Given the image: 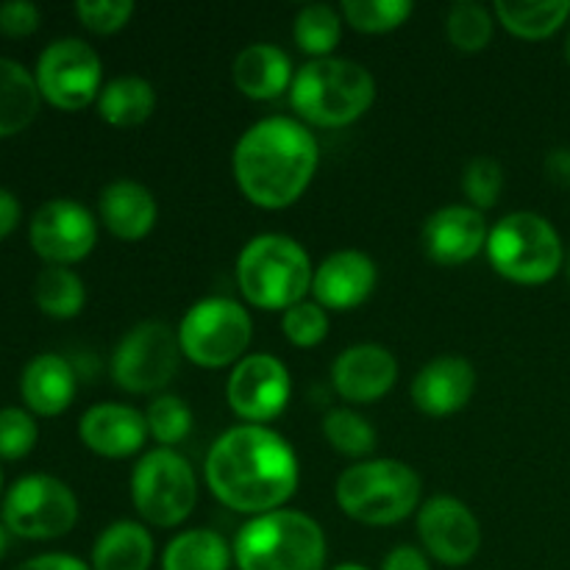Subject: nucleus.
Returning a JSON list of instances; mask_svg holds the SVG:
<instances>
[{"mask_svg":"<svg viewBox=\"0 0 570 570\" xmlns=\"http://www.w3.org/2000/svg\"><path fill=\"white\" fill-rule=\"evenodd\" d=\"M490 228L484 212L468 204L443 206L423 223L421 243L429 259L443 267H460L488 248Z\"/></svg>","mask_w":570,"mask_h":570,"instance_id":"nucleus-16","label":"nucleus"},{"mask_svg":"<svg viewBox=\"0 0 570 570\" xmlns=\"http://www.w3.org/2000/svg\"><path fill=\"white\" fill-rule=\"evenodd\" d=\"M0 521L22 540H59L78 523L72 488L50 473H28L11 482L0 501Z\"/></svg>","mask_w":570,"mask_h":570,"instance_id":"nucleus-10","label":"nucleus"},{"mask_svg":"<svg viewBox=\"0 0 570 570\" xmlns=\"http://www.w3.org/2000/svg\"><path fill=\"white\" fill-rule=\"evenodd\" d=\"M321 161L315 134L293 117H265L234 145L237 187L259 209H287L312 184Z\"/></svg>","mask_w":570,"mask_h":570,"instance_id":"nucleus-2","label":"nucleus"},{"mask_svg":"<svg viewBox=\"0 0 570 570\" xmlns=\"http://www.w3.org/2000/svg\"><path fill=\"white\" fill-rule=\"evenodd\" d=\"M289 395H293V379L287 365L273 354L243 356L226 384V399L234 415L256 426L276 421L287 410Z\"/></svg>","mask_w":570,"mask_h":570,"instance_id":"nucleus-14","label":"nucleus"},{"mask_svg":"<svg viewBox=\"0 0 570 570\" xmlns=\"http://www.w3.org/2000/svg\"><path fill=\"white\" fill-rule=\"evenodd\" d=\"M33 304L53 321H72L87 304V287L72 267L48 265L33 278Z\"/></svg>","mask_w":570,"mask_h":570,"instance_id":"nucleus-28","label":"nucleus"},{"mask_svg":"<svg viewBox=\"0 0 570 570\" xmlns=\"http://www.w3.org/2000/svg\"><path fill=\"white\" fill-rule=\"evenodd\" d=\"M566 59H568V65H570V28H568V37H566Z\"/></svg>","mask_w":570,"mask_h":570,"instance_id":"nucleus-46","label":"nucleus"},{"mask_svg":"<svg viewBox=\"0 0 570 570\" xmlns=\"http://www.w3.org/2000/svg\"><path fill=\"white\" fill-rule=\"evenodd\" d=\"M282 332L295 348H315L328 334V312L317 301H301L282 315Z\"/></svg>","mask_w":570,"mask_h":570,"instance_id":"nucleus-37","label":"nucleus"},{"mask_svg":"<svg viewBox=\"0 0 570 570\" xmlns=\"http://www.w3.org/2000/svg\"><path fill=\"white\" fill-rule=\"evenodd\" d=\"M76 17L92 33H117L134 17L131 0H78Z\"/></svg>","mask_w":570,"mask_h":570,"instance_id":"nucleus-38","label":"nucleus"},{"mask_svg":"<svg viewBox=\"0 0 570 570\" xmlns=\"http://www.w3.org/2000/svg\"><path fill=\"white\" fill-rule=\"evenodd\" d=\"M100 120L111 128H137L150 120L156 109V89L142 76H117L104 83L98 95Z\"/></svg>","mask_w":570,"mask_h":570,"instance_id":"nucleus-26","label":"nucleus"},{"mask_svg":"<svg viewBox=\"0 0 570 570\" xmlns=\"http://www.w3.org/2000/svg\"><path fill=\"white\" fill-rule=\"evenodd\" d=\"M376 100V78L360 61L326 56L295 72L289 104L301 122L317 128H345L365 117Z\"/></svg>","mask_w":570,"mask_h":570,"instance_id":"nucleus-3","label":"nucleus"},{"mask_svg":"<svg viewBox=\"0 0 570 570\" xmlns=\"http://www.w3.org/2000/svg\"><path fill=\"white\" fill-rule=\"evenodd\" d=\"M293 39L312 59H326L343 39V14L328 3H309L295 14Z\"/></svg>","mask_w":570,"mask_h":570,"instance_id":"nucleus-30","label":"nucleus"},{"mask_svg":"<svg viewBox=\"0 0 570 570\" xmlns=\"http://www.w3.org/2000/svg\"><path fill=\"white\" fill-rule=\"evenodd\" d=\"M39 95L33 70L22 61L0 56V139L26 131L39 115Z\"/></svg>","mask_w":570,"mask_h":570,"instance_id":"nucleus-25","label":"nucleus"},{"mask_svg":"<svg viewBox=\"0 0 570 570\" xmlns=\"http://www.w3.org/2000/svg\"><path fill=\"white\" fill-rule=\"evenodd\" d=\"M33 78L42 100L61 111H81L104 89V65L92 45L78 37H59L39 53Z\"/></svg>","mask_w":570,"mask_h":570,"instance_id":"nucleus-12","label":"nucleus"},{"mask_svg":"<svg viewBox=\"0 0 570 570\" xmlns=\"http://www.w3.org/2000/svg\"><path fill=\"white\" fill-rule=\"evenodd\" d=\"M495 14L476 0H456L445 14L449 42L462 53H479L493 42Z\"/></svg>","mask_w":570,"mask_h":570,"instance_id":"nucleus-31","label":"nucleus"},{"mask_svg":"<svg viewBox=\"0 0 570 570\" xmlns=\"http://www.w3.org/2000/svg\"><path fill=\"white\" fill-rule=\"evenodd\" d=\"M37 415H31L26 406H3L0 410V460H26L37 449Z\"/></svg>","mask_w":570,"mask_h":570,"instance_id":"nucleus-36","label":"nucleus"},{"mask_svg":"<svg viewBox=\"0 0 570 570\" xmlns=\"http://www.w3.org/2000/svg\"><path fill=\"white\" fill-rule=\"evenodd\" d=\"M323 438L328 440L334 451L343 456H354V460H365L376 451V432L362 417L360 412L348 410V406H337L323 415Z\"/></svg>","mask_w":570,"mask_h":570,"instance_id":"nucleus-32","label":"nucleus"},{"mask_svg":"<svg viewBox=\"0 0 570 570\" xmlns=\"http://www.w3.org/2000/svg\"><path fill=\"white\" fill-rule=\"evenodd\" d=\"M417 538L423 551L449 568L468 566L482 549V527L465 501L434 495L417 512Z\"/></svg>","mask_w":570,"mask_h":570,"instance_id":"nucleus-15","label":"nucleus"},{"mask_svg":"<svg viewBox=\"0 0 570 570\" xmlns=\"http://www.w3.org/2000/svg\"><path fill=\"white\" fill-rule=\"evenodd\" d=\"M337 504L351 521L365 527H393L417 512L423 482L401 460H362L337 479Z\"/></svg>","mask_w":570,"mask_h":570,"instance_id":"nucleus-6","label":"nucleus"},{"mask_svg":"<svg viewBox=\"0 0 570 570\" xmlns=\"http://www.w3.org/2000/svg\"><path fill=\"white\" fill-rule=\"evenodd\" d=\"M3 493H6V490H3V471H0V501H3Z\"/></svg>","mask_w":570,"mask_h":570,"instance_id":"nucleus-47","label":"nucleus"},{"mask_svg":"<svg viewBox=\"0 0 570 570\" xmlns=\"http://www.w3.org/2000/svg\"><path fill=\"white\" fill-rule=\"evenodd\" d=\"M332 570H367L365 566H356V562H343V566L332 568Z\"/></svg>","mask_w":570,"mask_h":570,"instance_id":"nucleus-45","label":"nucleus"},{"mask_svg":"<svg viewBox=\"0 0 570 570\" xmlns=\"http://www.w3.org/2000/svg\"><path fill=\"white\" fill-rule=\"evenodd\" d=\"M234 83L250 100H276L293 87V59L273 42H254L243 48L232 67Z\"/></svg>","mask_w":570,"mask_h":570,"instance_id":"nucleus-23","label":"nucleus"},{"mask_svg":"<svg viewBox=\"0 0 570 570\" xmlns=\"http://www.w3.org/2000/svg\"><path fill=\"white\" fill-rule=\"evenodd\" d=\"M9 529L3 527V521H0V562H3V557H6V551H9Z\"/></svg>","mask_w":570,"mask_h":570,"instance_id":"nucleus-44","label":"nucleus"},{"mask_svg":"<svg viewBox=\"0 0 570 570\" xmlns=\"http://www.w3.org/2000/svg\"><path fill=\"white\" fill-rule=\"evenodd\" d=\"M488 259L499 276L515 284H546L566 267V245L557 228L534 212L501 217L488 237Z\"/></svg>","mask_w":570,"mask_h":570,"instance_id":"nucleus-7","label":"nucleus"},{"mask_svg":"<svg viewBox=\"0 0 570 570\" xmlns=\"http://www.w3.org/2000/svg\"><path fill=\"white\" fill-rule=\"evenodd\" d=\"M131 501L139 518L150 527H181L198 504V479L193 465L173 449L148 451L131 473Z\"/></svg>","mask_w":570,"mask_h":570,"instance_id":"nucleus-9","label":"nucleus"},{"mask_svg":"<svg viewBox=\"0 0 570 570\" xmlns=\"http://www.w3.org/2000/svg\"><path fill=\"white\" fill-rule=\"evenodd\" d=\"M250 334H254V321L248 309L239 301L223 295L193 304L178 323L184 360L206 371L237 365L248 351Z\"/></svg>","mask_w":570,"mask_h":570,"instance_id":"nucleus-8","label":"nucleus"},{"mask_svg":"<svg viewBox=\"0 0 570 570\" xmlns=\"http://www.w3.org/2000/svg\"><path fill=\"white\" fill-rule=\"evenodd\" d=\"M312 278L309 254L287 234H256L237 256V284L256 309L287 312L306 301Z\"/></svg>","mask_w":570,"mask_h":570,"instance_id":"nucleus-4","label":"nucleus"},{"mask_svg":"<svg viewBox=\"0 0 570 570\" xmlns=\"http://www.w3.org/2000/svg\"><path fill=\"white\" fill-rule=\"evenodd\" d=\"M181 356L176 328L161 321H142L117 343L111 354V379L126 393H159L176 379Z\"/></svg>","mask_w":570,"mask_h":570,"instance_id":"nucleus-11","label":"nucleus"},{"mask_svg":"<svg viewBox=\"0 0 570 570\" xmlns=\"http://www.w3.org/2000/svg\"><path fill=\"white\" fill-rule=\"evenodd\" d=\"M78 438L92 454L106 460H128L148 443L145 412L128 404H95L78 421Z\"/></svg>","mask_w":570,"mask_h":570,"instance_id":"nucleus-20","label":"nucleus"},{"mask_svg":"<svg viewBox=\"0 0 570 570\" xmlns=\"http://www.w3.org/2000/svg\"><path fill=\"white\" fill-rule=\"evenodd\" d=\"M154 534L137 521H117L98 534L92 546V570H150Z\"/></svg>","mask_w":570,"mask_h":570,"instance_id":"nucleus-24","label":"nucleus"},{"mask_svg":"<svg viewBox=\"0 0 570 570\" xmlns=\"http://www.w3.org/2000/svg\"><path fill=\"white\" fill-rule=\"evenodd\" d=\"M415 6L410 0H343L340 14L354 31L387 33L404 26Z\"/></svg>","mask_w":570,"mask_h":570,"instance_id":"nucleus-33","label":"nucleus"},{"mask_svg":"<svg viewBox=\"0 0 570 570\" xmlns=\"http://www.w3.org/2000/svg\"><path fill=\"white\" fill-rule=\"evenodd\" d=\"M22 220V206L20 198L14 193H9L6 187H0V239L9 237Z\"/></svg>","mask_w":570,"mask_h":570,"instance_id":"nucleus-42","label":"nucleus"},{"mask_svg":"<svg viewBox=\"0 0 570 570\" xmlns=\"http://www.w3.org/2000/svg\"><path fill=\"white\" fill-rule=\"evenodd\" d=\"M98 212L106 232L115 234L117 239H126V243L145 239L159 220V206H156L154 193L134 178H117V181L106 184L100 189Z\"/></svg>","mask_w":570,"mask_h":570,"instance_id":"nucleus-22","label":"nucleus"},{"mask_svg":"<svg viewBox=\"0 0 570 570\" xmlns=\"http://www.w3.org/2000/svg\"><path fill=\"white\" fill-rule=\"evenodd\" d=\"M145 421H148V432L161 449H173V445L184 443L193 432V410L181 395L161 393L145 410Z\"/></svg>","mask_w":570,"mask_h":570,"instance_id":"nucleus-34","label":"nucleus"},{"mask_svg":"<svg viewBox=\"0 0 570 570\" xmlns=\"http://www.w3.org/2000/svg\"><path fill=\"white\" fill-rule=\"evenodd\" d=\"M379 282L376 262L354 248L334 250L315 267L312 295L326 312H348L365 304Z\"/></svg>","mask_w":570,"mask_h":570,"instance_id":"nucleus-18","label":"nucleus"},{"mask_svg":"<svg viewBox=\"0 0 570 570\" xmlns=\"http://www.w3.org/2000/svg\"><path fill=\"white\" fill-rule=\"evenodd\" d=\"M543 170L549 176V181H554L557 187L570 189V148L549 150V156L543 161Z\"/></svg>","mask_w":570,"mask_h":570,"instance_id":"nucleus-43","label":"nucleus"},{"mask_svg":"<svg viewBox=\"0 0 570 570\" xmlns=\"http://www.w3.org/2000/svg\"><path fill=\"white\" fill-rule=\"evenodd\" d=\"M28 243L48 265L70 267L83 262L98 245V220L72 198H50L28 223Z\"/></svg>","mask_w":570,"mask_h":570,"instance_id":"nucleus-13","label":"nucleus"},{"mask_svg":"<svg viewBox=\"0 0 570 570\" xmlns=\"http://www.w3.org/2000/svg\"><path fill=\"white\" fill-rule=\"evenodd\" d=\"M476 393V371L465 356L443 354L421 367L412 379V404L432 417L456 415Z\"/></svg>","mask_w":570,"mask_h":570,"instance_id":"nucleus-19","label":"nucleus"},{"mask_svg":"<svg viewBox=\"0 0 570 570\" xmlns=\"http://www.w3.org/2000/svg\"><path fill=\"white\" fill-rule=\"evenodd\" d=\"M232 549L239 570H326V534L298 510L250 518Z\"/></svg>","mask_w":570,"mask_h":570,"instance_id":"nucleus-5","label":"nucleus"},{"mask_svg":"<svg viewBox=\"0 0 570 570\" xmlns=\"http://www.w3.org/2000/svg\"><path fill=\"white\" fill-rule=\"evenodd\" d=\"M204 473L212 495L223 507L250 518L284 510L301 482L293 445L256 423L220 434L206 454Z\"/></svg>","mask_w":570,"mask_h":570,"instance_id":"nucleus-1","label":"nucleus"},{"mask_svg":"<svg viewBox=\"0 0 570 570\" xmlns=\"http://www.w3.org/2000/svg\"><path fill=\"white\" fill-rule=\"evenodd\" d=\"M566 271H568V276H570V250L566 254Z\"/></svg>","mask_w":570,"mask_h":570,"instance_id":"nucleus-48","label":"nucleus"},{"mask_svg":"<svg viewBox=\"0 0 570 570\" xmlns=\"http://www.w3.org/2000/svg\"><path fill=\"white\" fill-rule=\"evenodd\" d=\"M39 22H42V11L31 0L0 3V33H6V37H31Z\"/></svg>","mask_w":570,"mask_h":570,"instance_id":"nucleus-39","label":"nucleus"},{"mask_svg":"<svg viewBox=\"0 0 570 570\" xmlns=\"http://www.w3.org/2000/svg\"><path fill=\"white\" fill-rule=\"evenodd\" d=\"M399 382V360L376 343L348 345L332 365V384L348 404L382 401Z\"/></svg>","mask_w":570,"mask_h":570,"instance_id":"nucleus-17","label":"nucleus"},{"mask_svg":"<svg viewBox=\"0 0 570 570\" xmlns=\"http://www.w3.org/2000/svg\"><path fill=\"white\" fill-rule=\"evenodd\" d=\"M493 14L501 26L521 39H549L570 20V0H540V3H510L499 0Z\"/></svg>","mask_w":570,"mask_h":570,"instance_id":"nucleus-29","label":"nucleus"},{"mask_svg":"<svg viewBox=\"0 0 570 570\" xmlns=\"http://www.w3.org/2000/svg\"><path fill=\"white\" fill-rule=\"evenodd\" d=\"M382 570H432L429 566V554L415 546H395L387 557H384Z\"/></svg>","mask_w":570,"mask_h":570,"instance_id":"nucleus-40","label":"nucleus"},{"mask_svg":"<svg viewBox=\"0 0 570 570\" xmlns=\"http://www.w3.org/2000/svg\"><path fill=\"white\" fill-rule=\"evenodd\" d=\"M14 570H92V568L72 554L50 551V554H37V557H31V560L20 562Z\"/></svg>","mask_w":570,"mask_h":570,"instance_id":"nucleus-41","label":"nucleus"},{"mask_svg":"<svg viewBox=\"0 0 570 570\" xmlns=\"http://www.w3.org/2000/svg\"><path fill=\"white\" fill-rule=\"evenodd\" d=\"M462 193L473 209L484 212L499 204L504 193V167L493 156H473L462 170Z\"/></svg>","mask_w":570,"mask_h":570,"instance_id":"nucleus-35","label":"nucleus"},{"mask_svg":"<svg viewBox=\"0 0 570 570\" xmlns=\"http://www.w3.org/2000/svg\"><path fill=\"white\" fill-rule=\"evenodd\" d=\"M234 549L215 529H187L167 543L161 570H228Z\"/></svg>","mask_w":570,"mask_h":570,"instance_id":"nucleus-27","label":"nucleus"},{"mask_svg":"<svg viewBox=\"0 0 570 570\" xmlns=\"http://www.w3.org/2000/svg\"><path fill=\"white\" fill-rule=\"evenodd\" d=\"M78 376L70 360L45 351L26 362L20 373V399L26 410L37 417H56L76 401Z\"/></svg>","mask_w":570,"mask_h":570,"instance_id":"nucleus-21","label":"nucleus"}]
</instances>
